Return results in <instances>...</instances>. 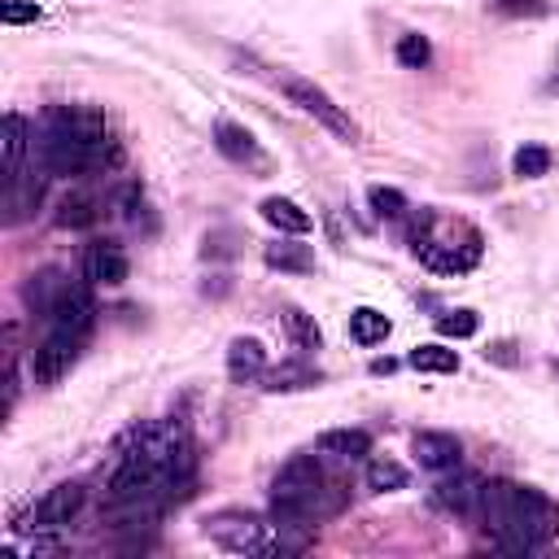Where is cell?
I'll return each instance as SVG.
<instances>
[{
    "label": "cell",
    "mask_w": 559,
    "mask_h": 559,
    "mask_svg": "<svg viewBox=\"0 0 559 559\" xmlns=\"http://www.w3.org/2000/svg\"><path fill=\"white\" fill-rule=\"evenodd\" d=\"M227 376H231V384H253V380H262V376H266V349H262V341L236 336L231 349H227Z\"/></svg>",
    "instance_id": "obj_16"
},
{
    "label": "cell",
    "mask_w": 559,
    "mask_h": 559,
    "mask_svg": "<svg viewBox=\"0 0 559 559\" xmlns=\"http://www.w3.org/2000/svg\"><path fill=\"white\" fill-rule=\"evenodd\" d=\"M406 362H411L415 371H428V376H454V371H459V354L445 349V345H415Z\"/></svg>",
    "instance_id": "obj_25"
},
{
    "label": "cell",
    "mask_w": 559,
    "mask_h": 559,
    "mask_svg": "<svg viewBox=\"0 0 559 559\" xmlns=\"http://www.w3.org/2000/svg\"><path fill=\"white\" fill-rule=\"evenodd\" d=\"M319 454L362 459V454H371V432H362V428H332V432L319 437Z\"/></svg>",
    "instance_id": "obj_20"
},
{
    "label": "cell",
    "mask_w": 559,
    "mask_h": 559,
    "mask_svg": "<svg viewBox=\"0 0 559 559\" xmlns=\"http://www.w3.org/2000/svg\"><path fill=\"white\" fill-rule=\"evenodd\" d=\"M341 502H345V489L323 472V463L314 454L288 459L271 480V515L284 524L310 528L314 520L341 511Z\"/></svg>",
    "instance_id": "obj_4"
},
{
    "label": "cell",
    "mask_w": 559,
    "mask_h": 559,
    "mask_svg": "<svg viewBox=\"0 0 559 559\" xmlns=\"http://www.w3.org/2000/svg\"><path fill=\"white\" fill-rule=\"evenodd\" d=\"M61 288H66L61 271H39V275H31V284H26V306L44 319V314L52 310V301L61 297Z\"/></svg>",
    "instance_id": "obj_23"
},
{
    "label": "cell",
    "mask_w": 559,
    "mask_h": 559,
    "mask_svg": "<svg viewBox=\"0 0 559 559\" xmlns=\"http://www.w3.org/2000/svg\"><path fill=\"white\" fill-rule=\"evenodd\" d=\"M511 170H515L520 179H542V175L550 170V148H542V144H524V148H515Z\"/></svg>",
    "instance_id": "obj_28"
},
{
    "label": "cell",
    "mask_w": 559,
    "mask_h": 559,
    "mask_svg": "<svg viewBox=\"0 0 559 559\" xmlns=\"http://www.w3.org/2000/svg\"><path fill=\"white\" fill-rule=\"evenodd\" d=\"M280 87H284V96L301 109V114H310L323 131H332L336 140H345V144H354L358 140V122L319 87V83H310V79H301V74H284L280 79Z\"/></svg>",
    "instance_id": "obj_6"
},
{
    "label": "cell",
    "mask_w": 559,
    "mask_h": 559,
    "mask_svg": "<svg viewBox=\"0 0 559 559\" xmlns=\"http://www.w3.org/2000/svg\"><path fill=\"white\" fill-rule=\"evenodd\" d=\"M415 240V253H419V262L428 266V271H441V275H459V271H472L476 262H480V236L472 231L463 245H454V240H432L428 231L424 236H411Z\"/></svg>",
    "instance_id": "obj_8"
},
{
    "label": "cell",
    "mask_w": 559,
    "mask_h": 559,
    "mask_svg": "<svg viewBox=\"0 0 559 559\" xmlns=\"http://www.w3.org/2000/svg\"><path fill=\"white\" fill-rule=\"evenodd\" d=\"M493 13H507V17H546L550 4L546 0H485Z\"/></svg>",
    "instance_id": "obj_33"
},
{
    "label": "cell",
    "mask_w": 559,
    "mask_h": 559,
    "mask_svg": "<svg viewBox=\"0 0 559 559\" xmlns=\"http://www.w3.org/2000/svg\"><path fill=\"white\" fill-rule=\"evenodd\" d=\"M188 472H192V437H188V428L175 424V419H157V424L135 428L122 441L105 489H109L114 507H144L162 489H175Z\"/></svg>",
    "instance_id": "obj_1"
},
{
    "label": "cell",
    "mask_w": 559,
    "mask_h": 559,
    "mask_svg": "<svg viewBox=\"0 0 559 559\" xmlns=\"http://www.w3.org/2000/svg\"><path fill=\"white\" fill-rule=\"evenodd\" d=\"M39 17H44V9L35 0H4L0 4V22L4 26H26V22H39Z\"/></svg>",
    "instance_id": "obj_32"
},
{
    "label": "cell",
    "mask_w": 559,
    "mask_h": 559,
    "mask_svg": "<svg viewBox=\"0 0 559 559\" xmlns=\"http://www.w3.org/2000/svg\"><path fill=\"white\" fill-rule=\"evenodd\" d=\"M26 140H31L26 118L9 109V114H4V179L17 175V170L26 166V162H22V157H26Z\"/></svg>",
    "instance_id": "obj_22"
},
{
    "label": "cell",
    "mask_w": 559,
    "mask_h": 559,
    "mask_svg": "<svg viewBox=\"0 0 559 559\" xmlns=\"http://www.w3.org/2000/svg\"><path fill=\"white\" fill-rule=\"evenodd\" d=\"M258 210H262V218H266L275 231H288V236H306V231H310V214H306L297 201H288V197H266Z\"/></svg>",
    "instance_id": "obj_17"
},
{
    "label": "cell",
    "mask_w": 559,
    "mask_h": 559,
    "mask_svg": "<svg viewBox=\"0 0 559 559\" xmlns=\"http://www.w3.org/2000/svg\"><path fill=\"white\" fill-rule=\"evenodd\" d=\"M476 524L493 537L498 550L528 555V550H542L559 533V507L542 489H533V485L485 480L480 485Z\"/></svg>",
    "instance_id": "obj_3"
},
{
    "label": "cell",
    "mask_w": 559,
    "mask_h": 559,
    "mask_svg": "<svg viewBox=\"0 0 559 559\" xmlns=\"http://www.w3.org/2000/svg\"><path fill=\"white\" fill-rule=\"evenodd\" d=\"M411 454H415L419 467H428V472H454L463 445H459V437H450V432H415V437H411Z\"/></svg>",
    "instance_id": "obj_14"
},
{
    "label": "cell",
    "mask_w": 559,
    "mask_h": 559,
    "mask_svg": "<svg viewBox=\"0 0 559 559\" xmlns=\"http://www.w3.org/2000/svg\"><path fill=\"white\" fill-rule=\"evenodd\" d=\"M79 271H83V280L87 284H105V288H114V284H122L127 280V253L114 245V240H92L87 249H83V262H79Z\"/></svg>",
    "instance_id": "obj_13"
},
{
    "label": "cell",
    "mask_w": 559,
    "mask_h": 559,
    "mask_svg": "<svg viewBox=\"0 0 559 559\" xmlns=\"http://www.w3.org/2000/svg\"><path fill=\"white\" fill-rule=\"evenodd\" d=\"M83 341H87V336H70V332L48 328L44 341L31 349V380H35L39 389H52V384H57L61 376H70V367L79 362Z\"/></svg>",
    "instance_id": "obj_7"
},
{
    "label": "cell",
    "mask_w": 559,
    "mask_h": 559,
    "mask_svg": "<svg viewBox=\"0 0 559 559\" xmlns=\"http://www.w3.org/2000/svg\"><path fill=\"white\" fill-rule=\"evenodd\" d=\"M35 157L48 175H92L118 166L122 144L114 140V127L96 105H52L44 114Z\"/></svg>",
    "instance_id": "obj_2"
},
{
    "label": "cell",
    "mask_w": 559,
    "mask_h": 559,
    "mask_svg": "<svg viewBox=\"0 0 559 559\" xmlns=\"http://www.w3.org/2000/svg\"><path fill=\"white\" fill-rule=\"evenodd\" d=\"M44 188H48V170H44V162L22 166L17 175H9V179H4V223H9V227L26 223V218L39 210Z\"/></svg>",
    "instance_id": "obj_9"
},
{
    "label": "cell",
    "mask_w": 559,
    "mask_h": 559,
    "mask_svg": "<svg viewBox=\"0 0 559 559\" xmlns=\"http://www.w3.org/2000/svg\"><path fill=\"white\" fill-rule=\"evenodd\" d=\"M371 371H376V376H384V371H393V358H376V362H371Z\"/></svg>",
    "instance_id": "obj_35"
},
{
    "label": "cell",
    "mask_w": 559,
    "mask_h": 559,
    "mask_svg": "<svg viewBox=\"0 0 559 559\" xmlns=\"http://www.w3.org/2000/svg\"><path fill=\"white\" fill-rule=\"evenodd\" d=\"M480 476L472 472H454L450 480H437L432 485V507L445 511V515H459V520H476V507H480Z\"/></svg>",
    "instance_id": "obj_12"
},
{
    "label": "cell",
    "mask_w": 559,
    "mask_h": 559,
    "mask_svg": "<svg viewBox=\"0 0 559 559\" xmlns=\"http://www.w3.org/2000/svg\"><path fill=\"white\" fill-rule=\"evenodd\" d=\"M201 533L227 550V555H297L310 546V533H301V524H284V520H266L258 511H214L201 520Z\"/></svg>",
    "instance_id": "obj_5"
},
{
    "label": "cell",
    "mask_w": 559,
    "mask_h": 559,
    "mask_svg": "<svg viewBox=\"0 0 559 559\" xmlns=\"http://www.w3.org/2000/svg\"><path fill=\"white\" fill-rule=\"evenodd\" d=\"M262 258H266L271 271H293V275L314 271V253H310V245H297V240H275V245H266Z\"/></svg>",
    "instance_id": "obj_19"
},
{
    "label": "cell",
    "mask_w": 559,
    "mask_h": 559,
    "mask_svg": "<svg viewBox=\"0 0 559 559\" xmlns=\"http://www.w3.org/2000/svg\"><path fill=\"white\" fill-rule=\"evenodd\" d=\"M44 323H48V328H57V332H70V336H87V332H92V323H96L92 288H87V284H70V280H66V288H61V297L52 301V310L44 314Z\"/></svg>",
    "instance_id": "obj_10"
},
{
    "label": "cell",
    "mask_w": 559,
    "mask_h": 559,
    "mask_svg": "<svg viewBox=\"0 0 559 559\" xmlns=\"http://www.w3.org/2000/svg\"><path fill=\"white\" fill-rule=\"evenodd\" d=\"M96 201L87 197V192H70L66 201H61V210H57V227H92L96 223Z\"/></svg>",
    "instance_id": "obj_27"
},
{
    "label": "cell",
    "mask_w": 559,
    "mask_h": 559,
    "mask_svg": "<svg viewBox=\"0 0 559 559\" xmlns=\"http://www.w3.org/2000/svg\"><path fill=\"white\" fill-rule=\"evenodd\" d=\"M214 148L227 162H236V166H262L266 162L262 148H258V140H253V131H245L240 122H218L214 127Z\"/></svg>",
    "instance_id": "obj_15"
},
{
    "label": "cell",
    "mask_w": 559,
    "mask_h": 559,
    "mask_svg": "<svg viewBox=\"0 0 559 559\" xmlns=\"http://www.w3.org/2000/svg\"><path fill=\"white\" fill-rule=\"evenodd\" d=\"M367 201H371V210H376L380 218H402V214L411 210V205H406V197H402L397 188H380V183L367 192Z\"/></svg>",
    "instance_id": "obj_31"
},
{
    "label": "cell",
    "mask_w": 559,
    "mask_h": 559,
    "mask_svg": "<svg viewBox=\"0 0 559 559\" xmlns=\"http://www.w3.org/2000/svg\"><path fill=\"white\" fill-rule=\"evenodd\" d=\"M389 319L380 314V310H371V306H358V310H349V336L358 341V345H380L384 336H389Z\"/></svg>",
    "instance_id": "obj_24"
},
{
    "label": "cell",
    "mask_w": 559,
    "mask_h": 559,
    "mask_svg": "<svg viewBox=\"0 0 559 559\" xmlns=\"http://www.w3.org/2000/svg\"><path fill=\"white\" fill-rule=\"evenodd\" d=\"M397 61H402L406 70H424V66L432 61V44H428L424 35H415V31H411V35H402V39H397Z\"/></svg>",
    "instance_id": "obj_29"
},
{
    "label": "cell",
    "mask_w": 559,
    "mask_h": 559,
    "mask_svg": "<svg viewBox=\"0 0 559 559\" xmlns=\"http://www.w3.org/2000/svg\"><path fill=\"white\" fill-rule=\"evenodd\" d=\"M310 384H319V371L310 362H301V358L280 362V367H271L262 376V389L266 393H293V389H310Z\"/></svg>",
    "instance_id": "obj_18"
},
{
    "label": "cell",
    "mask_w": 559,
    "mask_h": 559,
    "mask_svg": "<svg viewBox=\"0 0 559 559\" xmlns=\"http://www.w3.org/2000/svg\"><path fill=\"white\" fill-rule=\"evenodd\" d=\"M406 467L393 463V459H371L367 463V489L371 493H393V489H406Z\"/></svg>",
    "instance_id": "obj_26"
},
{
    "label": "cell",
    "mask_w": 559,
    "mask_h": 559,
    "mask_svg": "<svg viewBox=\"0 0 559 559\" xmlns=\"http://www.w3.org/2000/svg\"><path fill=\"white\" fill-rule=\"evenodd\" d=\"M83 511V485L79 480H61L52 485L35 507H31V528H61Z\"/></svg>",
    "instance_id": "obj_11"
},
{
    "label": "cell",
    "mask_w": 559,
    "mask_h": 559,
    "mask_svg": "<svg viewBox=\"0 0 559 559\" xmlns=\"http://www.w3.org/2000/svg\"><path fill=\"white\" fill-rule=\"evenodd\" d=\"M476 328H480L476 310H445V314H437V332H441V336L463 341V336H476Z\"/></svg>",
    "instance_id": "obj_30"
},
{
    "label": "cell",
    "mask_w": 559,
    "mask_h": 559,
    "mask_svg": "<svg viewBox=\"0 0 559 559\" xmlns=\"http://www.w3.org/2000/svg\"><path fill=\"white\" fill-rule=\"evenodd\" d=\"M280 323H284V332H288L293 349L310 354V349H319V345H323V332H319V323H314L306 310H297V306H284V310H280Z\"/></svg>",
    "instance_id": "obj_21"
},
{
    "label": "cell",
    "mask_w": 559,
    "mask_h": 559,
    "mask_svg": "<svg viewBox=\"0 0 559 559\" xmlns=\"http://www.w3.org/2000/svg\"><path fill=\"white\" fill-rule=\"evenodd\" d=\"M542 92H546V96H559V61H555V70H550V79L542 83Z\"/></svg>",
    "instance_id": "obj_34"
}]
</instances>
